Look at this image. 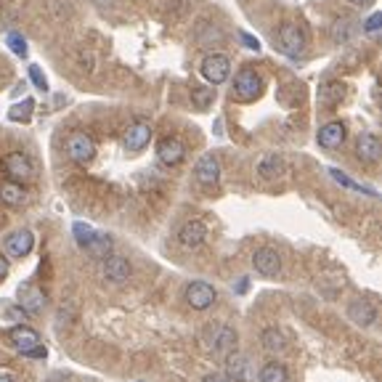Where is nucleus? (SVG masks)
<instances>
[{
	"mask_svg": "<svg viewBox=\"0 0 382 382\" xmlns=\"http://www.w3.org/2000/svg\"><path fill=\"white\" fill-rule=\"evenodd\" d=\"M348 316H351L353 324H359V327H372L377 322V308H374L369 300H353L348 305Z\"/></svg>",
	"mask_w": 382,
	"mask_h": 382,
	"instance_id": "aec40b11",
	"label": "nucleus"
},
{
	"mask_svg": "<svg viewBox=\"0 0 382 382\" xmlns=\"http://www.w3.org/2000/svg\"><path fill=\"white\" fill-rule=\"evenodd\" d=\"M204 236H207V226L200 218L186 221L181 226V231H178V241H181L183 247H200L202 241H204Z\"/></svg>",
	"mask_w": 382,
	"mask_h": 382,
	"instance_id": "6ab92c4d",
	"label": "nucleus"
},
{
	"mask_svg": "<svg viewBox=\"0 0 382 382\" xmlns=\"http://www.w3.org/2000/svg\"><path fill=\"white\" fill-rule=\"evenodd\" d=\"M239 40L244 43L250 50H261V43H258V38H252V35H247V32H239Z\"/></svg>",
	"mask_w": 382,
	"mask_h": 382,
	"instance_id": "c9c22d12",
	"label": "nucleus"
},
{
	"mask_svg": "<svg viewBox=\"0 0 382 382\" xmlns=\"http://www.w3.org/2000/svg\"><path fill=\"white\" fill-rule=\"evenodd\" d=\"M200 72L210 85H223L229 80V75H231V59L223 56V53H210V56L202 59Z\"/></svg>",
	"mask_w": 382,
	"mask_h": 382,
	"instance_id": "7ed1b4c3",
	"label": "nucleus"
},
{
	"mask_svg": "<svg viewBox=\"0 0 382 382\" xmlns=\"http://www.w3.org/2000/svg\"><path fill=\"white\" fill-rule=\"evenodd\" d=\"M305 45H308V35L302 30L298 21H284L279 32H276V48L282 50L284 56H292L298 59L305 53Z\"/></svg>",
	"mask_w": 382,
	"mask_h": 382,
	"instance_id": "f257e3e1",
	"label": "nucleus"
},
{
	"mask_svg": "<svg viewBox=\"0 0 382 382\" xmlns=\"http://www.w3.org/2000/svg\"><path fill=\"white\" fill-rule=\"evenodd\" d=\"M261 342L268 353H284L287 351V340H284V334L279 332V329H273V327L261 334Z\"/></svg>",
	"mask_w": 382,
	"mask_h": 382,
	"instance_id": "b1692460",
	"label": "nucleus"
},
{
	"mask_svg": "<svg viewBox=\"0 0 382 382\" xmlns=\"http://www.w3.org/2000/svg\"><path fill=\"white\" fill-rule=\"evenodd\" d=\"M258 382H290V372H287L284 364L268 361L261 372H258Z\"/></svg>",
	"mask_w": 382,
	"mask_h": 382,
	"instance_id": "5701e85b",
	"label": "nucleus"
},
{
	"mask_svg": "<svg viewBox=\"0 0 382 382\" xmlns=\"http://www.w3.org/2000/svg\"><path fill=\"white\" fill-rule=\"evenodd\" d=\"M32 247H35V234L30 229H19V231L9 234L3 244H0V252L6 255V258H24V255H30Z\"/></svg>",
	"mask_w": 382,
	"mask_h": 382,
	"instance_id": "423d86ee",
	"label": "nucleus"
},
{
	"mask_svg": "<svg viewBox=\"0 0 382 382\" xmlns=\"http://www.w3.org/2000/svg\"><path fill=\"white\" fill-rule=\"evenodd\" d=\"M24 356H27V359H45V356H48V351H45L43 345H35V348H32V351H27Z\"/></svg>",
	"mask_w": 382,
	"mask_h": 382,
	"instance_id": "e433bc0d",
	"label": "nucleus"
},
{
	"mask_svg": "<svg viewBox=\"0 0 382 382\" xmlns=\"http://www.w3.org/2000/svg\"><path fill=\"white\" fill-rule=\"evenodd\" d=\"M32 111H35V101L24 99L21 104H13V107L9 109V120L11 122H30Z\"/></svg>",
	"mask_w": 382,
	"mask_h": 382,
	"instance_id": "393cba45",
	"label": "nucleus"
},
{
	"mask_svg": "<svg viewBox=\"0 0 382 382\" xmlns=\"http://www.w3.org/2000/svg\"><path fill=\"white\" fill-rule=\"evenodd\" d=\"M226 377L231 382H252L255 380V369H252V364L247 356H241V353H231V356H226Z\"/></svg>",
	"mask_w": 382,
	"mask_h": 382,
	"instance_id": "9b49d317",
	"label": "nucleus"
},
{
	"mask_svg": "<svg viewBox=\"0 0 382 382\" xmlns=\"http://www.w3.org/2000/svg\"><path fill=\"white\" fill-rule=\"evenodd\" d=\"M191 101L197 104V109H207L212 101H215V91H212V88L194 85V88H191Z\"/></svg>",
	"mask_w": 382,
	"mask_h": 382,
	"instance_id": "cd10ccee",
	"label": "nucleus"
},
{
	"mask_svg": "<svg viewBox=\"0 0 382 382\" xmlns=\"http://www.w3.org/2000/svg\"><path fill=\"white\" fill-rule=\"evenodd\" d=\"M9 342L19 353H27L32 351L35 345H40V337H38V332H35L32 327H27V324H13L9 329Z\"/></svg>",
	"mask_w": 382,
	"mask_h": 382,
	"instance_id": "4468645a",
	"label": "nucleus"
},
{
	"mask_svg": "<svg viewBox=\"0 0 382 382\" xmlns=\"http://www.w3.org/2000/svg\"><path fill=\"white\" fill-rule=\"evenodd\" d=\"M282 170V160L276 157V154H268V157H263L261 165H258V173H261L263 178H276Z\"/></svg>",
	"mask_w": 382,
	"mask_h": 382,
	"instance_id": "bb28decb",
	"label": "nucleus"
},
{
	"mask_svg": "<svg viewBox=\"0 0 382 382\" xmlns=\"http://www.w3.org/2000/svg\"><path fill=\"white\" fill-rule=\"evenodd\" d=\"M356 154H359V160L366 162V165H377L382 154L380 138H377L374 133H361L359 141H356Z\"/></svg>",
	"mask_w": 382,
	"mask_h": 382,
	"instance_id": "2eb2a0df",
	"label": "nucleus"
},
{
	"mask_svg": "<svg viewBox=\"0 0 382 382\" xmlns=\"http://www.w3.org/2000/svg\"><path fill=\"white\" fill-rule=\"evenodd\" d=\"M202 382H231V380H229L226 374H221V372H212V374H207Z\"/></svg>",
	"mask_w": 382,
	"mask_h": 382,
	"instance_id": "58836bf2",
	"label": "nucleus"
},
{
	"mask_svg": "<svg viewBox=\"0 0 382 382\" xmlns=\"http://www.w3.org/2000/svg\"><path fill=\"white\" fill-rule=\"evenodd\" d=\"M252 266L261 276H276L282 271V258L273 247H261V250L252 255Z\"/></svg>",
	"mask_w": 382,
	"mask_h": 382,
	"instance_id": "f8f14e48",
	"label": "nucleus"
},
{
	"mask_svg": "<svg viewBox=\"0 0 382 382\" xmlns=\"http://www.w3.org/2000/svg\"><path fill=\"white\" fill-rule=\"evenodd\" d=\"M67 157H70L75 165H88V162L96 157V141H93L88 133H72L67 138Z\"/></svg>",
	"mask_w": 382,
	"mask_h": 382,
	"instance_id": "39448f33",
	"label": "nucleus"
},
{
	"mask_svg": "<svg viewBox=\"0 0 382 382\" xmlns=\"http://www.w3.org/2000/svg\"><path fill=\"white\" fill-rule=\"evenodd\" d=\"M348 3H351V6H356V9H369L374 0H348Z\"/></svg>",
	"mask_w": 382,
	"mask_h": 382,
	"instance_id": "ea45409f",
	"label": "nucleus"
},
{
	"mask_svg": "<svg viewBox=\"0 0 382 382\" xmlns=\"http://www.w3.org/2000/svg\"><path fill=\"white\" fill-rule=\"evenodd\" d=\"M6 311H9V313H6V316H9V319H13V322H16V324H21V319L27 316V313L21 311L19 305H6Z\"/></svg>",
	"mask_w": 382,
	"mask_h": 382,
	"instance_id": "f704fd0d",
	"label": "nucleus"
},
{
	"mask_svg": "<svg viewBox=\"0 0 382 382\" xmlns=\"http://www.w3.org/2000/svg\"><path fill=\"white\" fill-rule=\"evenodd\" d=\"M351 30H353V21H348V19L337 21V24H334V40L345 43L348 38H351Z\"/></svg>",
	"mask_w": 382,
	"mask_h": 382,
	"instance_id": "2f4dec72",
	"label": "nucleus"
},
{
	"mask_svg": "<svg viewBox=\"0 0 382 382\" xmlns=\"http://www.w3.org/2000/svg\"><path fill=\"white\" fill-rule=\"evenodd\" d=\"M380 24H382V13L380 11H374L369 19L364 21V32H369V35H374V32L380 30Z\"/></svg>",
	"mask_w": 382,
	"mask_h": 382,
	"instance_id": "72a5a7b5",
	"label": "nucleus"
},
{
	"mask_svg": "<svg viewBox=\"0 0 382 382\" xmlns=\"http://www.w3.org/2000/svg\"><path fill=\"white\" fill-rule=\"evenodd\" d=\"M236 345H239V334H236L234 327H226V324H215L212 327V340H210L212 353L231 356V353H236Z\"/></svg>",
	"mask_w": 382,
	"mask_h": 382,
	"instance_id": "6e6552de",
	"label": "nucleus"
},
{
	"mask_svg": "<svg viewBox=\"0 0 382 382\" xmlns=\"http://www.w3.org/2000/svg\"><path fill=\"white\" fill-rule=\"evenodd\" d=\"M3 170H6V175H9L11 181L21 183V186L35 178V165H32L30 157H27V154H21V151H11V154H6V160H3Z\"/></svg>",
	"mask_w": 382,
	"mask_h": 382,
	"instance_id": "20e7f679",
	"label": "nucleus"
},
{
	"mask_svg": "<svg viewBox=\"0 0 382 382\" xmlns=\"http://www.w3.org/2000/svg\"><path fill=\"white\" fill-rule=\"evenodd\" d=\"M218 300V290L207 282H191L186 287V302L194 311H207L212 302Z\"/></svg>",
	"mask_w": 382,
	"mask_h": 382,
	"instance_id": "0eeeda50",
	"label": "nucleus"
},
{
	"mask_svg": "<svg viewBox=\"0 0 382 382\" xmlns=\"http://www.w3.org/2000/svg\"><path fill=\"white\" fill-rule=\"evenodd\" d=\"M109 247H111L109 236H107V234H96V239L88 244V252H91V255H104V258H107Z\"/></svg>",
	"mask_w": 382,
	"mask_h": 382,
	"instance_id": "c756f323",
	"label": "nucleus"
},
{
	"mask_svg": "<svg viewBox=\"0 0 382 382\" xmlns=\"http://www.w3.org/2000/svg\"><path fill=\"white\" fill-rule=\"evenodd\" d=\"M43 305H45V295H43V290L32 287V284L19 287V308L27 313V316H38V313L43 311Z\"/></svg>",
	"mask_w": 382,
	"mask_h": 382,
	"instance_id": "a211bd4d",
	"label": "nucleus"
},
{
	"mask_svg": "<svg viewBox=\"0 0 382 382\" xmlns=\"http://www.w3.org/2000/svg\"><path fill=\"white\" fill-rule=\"evenodd\" d=\"M231 96L236 101H241V104H252V101H258L263 96V77L255 70H250V67L239 70L236 72V77H234Z\"/></svg>",
	"mask_w": 382,
	"mask_h": 382,
	"instance_id": "f03ea898",
	"label": "nucleus"
},
{
	"mask_svg": "<svg viewBox=\"0 0 382 382\" xmlns=\"http://www.w3.org/2000/svg\"><path fill=\"white\" fill-rule=\"evenodd\" d=\"M194 178H197L202 186H207V189L218 186V181H221V162H218V157H215V154H204V157L197 162V168H194Z\"/></svg>",
	"mask_w": 382,
	"mask_h": 382,
	"instance_id": "9d476101",
	"label": "nucleus"
},
{
	"mask_svg": "<svg viewBox=\"0 0 382 382\" xmlns=\"http://www.w3.org/2000/svg\"><path fill=\"white\" fill-rule=\"evenodd\" d=\"M329 175H332L334 181L337 183H342V186H345V189H351V191H364V194H369V197H377V191L374 189H366V186H361V183H356L353 181V178H348V175H345V173L342 170H329Z\"/></svg>",
	"mask_w": 382,
	"mask_h": 382,
	"instance_id": "c85d7f7f",
	"label": "nucleus"
},
{
	"mask_svg": "<svg viewBox=\"0 0 382 382\" xmlns=\"http://www.w3.org/2000/svg\"><path fill=\"white\" fill-rule=\"evenodd\" d=\"M24 200H27V194H24V186L21 183H13V181H6L0 183V202L6 204V207H21L24 204Z\"/></svg>",
	"mask_w": 382,
	"mask_h": 382,
	"instance_id": "412c9836",
	"label": "nucleus"
},
{
	"mask_svg": "<svg viewBox=\"0 0 382 382\" xmlns=\"http://www.w3.org/2000/svg\"><path fill=\"white\" fill-rule=\"evenodd\" d=\"M342 96H345V85L337 80L324 82L322 88H319V104H322V107H337L342 101Z\"/></svg>",
	"mask_w": 382,
	"mask_h": 382,
	"instance_id": "4be33fe9",
	"label": "nucleus"
},
{
	"mask_svg": "<svg viewBox=\"0 0 382 382\" xmlns=\"http://www.w3.org/2000/svg\"><path fill=\"white\" fill-rule=\"evenodd\" d=\"M183 157H186V146H183L181 138L168 136V138H162V141L157 143V160H160L165 168H175V165H181Z\"/></svg>",
	"mask_w": 382,
	"mask_h": 382,
	"instance_id": "1a4fd4ad",
	"label": "nucleus"
},
{
	"mask_svg": "<svg viewBox=\"0 0 382 382\" xmlns=\"http://www.w3.org/2000/svg\"><path fill=\"white\" fill-rule=\"evenodd\" d=\"M6 43H9V48L13 50V53H16V56H21V59H24V56H27V40H24V38H21L19 32H11L9 38H6Z\"/></svg>",
	"mask_w": 382,
	"mask_h": 382,
	"instance_id": "7c9ffc66",
	"label": "nucleus"
},
{
	"mask_svg": "<svg viewBox=\"0 0 382 382\" xmlns=\"http://www.w3.org/2000/svg\"><path fill=\"white\" fill-rule=\"evenodd\" d=\"M345 136H348L345 125H342L340 120H332V122H327L324 128H319L316 141H319L322 149H340L342 143H345Z\"/></svg>",
	"mask_w": 382,
	"mask_h": 382,
	"instance_id": "ddd939ff",
	"label": "nucleus"
},
{
	"mask_svg": "<svg viewBox=\"0 0 382 382\" xmlns=\"http://www.w3.org/2000/svg\"><path fill=\"white\" fill-rule=\"evenodd\" d=\"M72 234H75V239H77V244H80L82 250H88V244L96 239L99 231L93 229L91 223H75V226H72Z\"/></svg>",
	"mask_w": 382,
	"mask_h": 382,
	"instance_id": "a878e982",
	"label": "nucleus"
},
{
	"mask_svg": "<svg viewBox=\"0 0 382 382\" xmlns=\"http://www.w3.org/2000/svg\"><path fill=\"white\" fill-rule=\"evenodd\" d=\"M131 261L128 258H120V255H109V258H104V276L114 284H122L131 279Z\"/></svg>",
	"mask_w": 382,
	"mask_h": 382,
	"instance_id": "dca6fc26",
	"label": "nucleus"
},
{
	"mask_svg": "<svg viewBox=\"0 0 382 382\" xmlns=\"http://www.w3.org/2000/svg\"><path fill=\"white\" fill-rule=\"evenodd\" d=\"M0 382H13V377L11 374H0Z\"/></svg>",
	"mask_w": 382,
	"mask_h": 382,
	"instance_id": "a19ab883",
	"label": "nucleus"
},
{
	"mask_svg": "<svg viewBox=\"0 0 382 382\" xmlns=\"http://www.w3.org/2000/svg\"><path fill=\"white\" fill-rule=\"evenodd\" d=\"M6 276H9V258L0 252V282H3Z\"/></svg>",
	"mask_w": 382,
	"mask_h": 382,
	"instance_id": "4c0bfd02",
	"label": "nucleus"
},
{
	"mask_svg": "<svg viewBox=\"0 0 382 382\" xmlns=\"http://www.w3.org/2000/svg\"><path fill=\"white\" fill-rule=\"evenodd\" d=\"M125 149L128 151H141L146 143L151 141V125L149 122H143V120H138V122H133L131 128L125 131Z\"/></svg>",
	"mask_w": 382,
	"mask_h": 382,
	"instance_id": "f3484780",
	"label": "nucleus"
},
{
	"mask_svg": "<svg viewBox=\"0 0 382 382\" xmlns=\"http://www.w3.org/2000/svg\"><path fill=\"white\" fill-rule=\"evenodd\" d=\"M30 77L38 91H48V80H45V75L40 72V67H30Z\"/></svg>",
	"mask_w": 382,
	"mask_h": 382,
	"instance_id": "473e14b6",
	"label": "nucleus"
}]
</instances>
